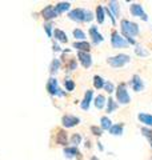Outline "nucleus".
<instances>
[{
    "instance_id": "8",
    "label": "nucleus",
    "mask_w": 152,
    "mask_h": 160,
    "mask_svg": "<svg viewBox=\"0 0 152 160\" xmlns=\"http://www.w3.org/2000/svg\"><path fill=\"white\" fill-rule=\"evenodd\" d=\"M79 123H80V119L73 116V115H64L62 119V124L65 128H72L75 126H78Z\"/></svg>"
},
{
    "instance_id": "1",
    "label": "nucleus",
    "mask_w": 152,
    "mask_h": 160,
    "mask_svg": "<svg viewBox=\"0 0 152 160\" xmlns=\"http://www.w3.org/2000/svg\"><path fill=\"white\" fill-rule=\"evenodd\" d=\"M120 28H121V33H123V38L127 40V42L129 43V46L132 44V46H136V42L134 36L139 33V26L136 23H132L129 22V20H125L123 19L120 22Z\"/></svg>"
},
{
    "instance_id": "9",
    "label": "nucleus",
    "mask_w": 152,
    "mask_h": 160,
    "mask_svg": "<svg viewBox=\"0 0 152 160\" xmlns=\"http://www.w3.org/2000/svg\"><path fill=\"white\" fill-rule=\"evenodd\" d=\"M89 36H91V39H92L94 46H98V44H100L101 42H104L103 35L99 32V29H98V27H96V26L89 27Z\"/></svg>"
},
{
    "instance_id": "10",
    "label": "nucleus",
    "mask_w": 152,
    "mask_h": 160,
    "mask_svg": "<svg viewBox=\"0 0 152 160\" xmlns=\"http://www.w3.org/2000/svg\"><path fill=\"white\" fill-rule=\"evenodd\" d=\"M78 59L84 68H89L92 66V58L88 52H78Z\"/></svg>"
},
{
    "instance_id": "23",
    "label": "nucleus",
    "mask_w": 152,
    "mask_h": 160,
    "mask_svg": "<svg viewBox=\"0 0 152 160\" xmlns=\"http://www.w3.org/2000/svg\"><path fill=\"white\" fill-rule=\"evenodd\" d=\"M111 127H112V122H111L107 116L100 118V128L101 129H104V131H109Z\"/></svg>"
},
{
    "instance_id": "35",
    "label": "nucleus",
    "mask_w": 152,
    "mask_h": 160,
    "mask_svg": "<svg viewBox=\"0 0 152 160\" xmlns=\"http://www.w3.org/2000/svg\"><path fill=\"white\" fill-rule=\"evenodd\" d=\"M91 131H92V133L95 135V136H101V133H103V129H101L100 127H96V126L91 127Z\"/></svg>"
},
{
    "instance_id": "3",
    "label": "nucleus",
    "mask_w": 152,
    "mask_h": 160,
    "mask_svg": "<svg viewBox=\"0 0 152 160\" xmlns=\"http://www.w3.org/2000/svg\"><path fill=\"white\" fill-rule=\"evenodd\" d=\"M116 100H118L120 104H128L131 102L129 93L127 91V86L124 83H120L118 88H116Z\"/></svg>"
},
{
    "instance_id": "30",
    "label": "nucleus",
    "mask_w": 152,
    "mask_h": 160,
    "mask_svg": "<svg viewBox=\"0 0 152 160\" xmlns=\"http://www.w3.org/2000/svg\"><path fill=\"white\" fill-rule=\"evenodd\" d=\"M80 143H82V136H80V133H73L72 138H71V144H72V147H78Z\"/></svg>"
},
{
    "instance_id": "13",
    "label": "nucleus",
    "mask_w": 152,
    "mask_h": 160,
    "mask_svg": "<svg viewBox=\"0 0 152 160\" xmlns=\"http://www.w3.org/2000/svg\"><path fill=\"white\" fill-rule=\"evenodd\" d=\"M42 16L45 20H52V19H55L58 16V13H56V11H55V8L52 6H47L42 11Z\"/></svg>"
},
{
    "instance_id": "18",
    "label": "nucleus",
    "mask_w": 152,
    "mask_h": 160,
    "mask_svg": "<svg viewBox=\"0 0 152 160\" xmlns=\"http://www.w3.org/2000/svg\"><path fill=\"white\" fill-rule=\"evenodd\" d=\"M96 20L99 24H103L105 20V8L103 6H98L96 7Z\"/></svg>"
},
{
    "instance_id": "37",
    "label": "nucleus",
    "mask_w": 152,
    "mask_h": 160,
    "mask_svg": "<svg viewBox=\"0 0 152 160\" xmlns=\"http://www.w3.org/2000/svg\"><path fill=\"white\" fill-rule=\"evenodd\" d=\"M94 19V13L89 11V9H87V13H85V22H91V20Z\"/></svg>"
},
{
    "instance_id": "40",
    "label": "nucleus",
    "mask_w": 152,
    "mask_h": 160,
    "mask_svg": "<svg viewBox=\"0 0 152 160\" xmlns=\"http://www.w3.org/2000/svg\"><path fill=\"white\" fill-rule=\"evenodd\" d=\"M91 160H99V159L96 158V156H92V158H91Z\"/></svg>"
},
{
    "instance_id": "12",
    "label": "nucleus",
    "mask_w": 152,
    "mask_h": 160,
    "mask_svg": "<svg viewBox=\"0 0 152 160\" xmlns=\"http://www.w3.org/2000/svg\"><path fill=\"white\" fill-rule=\"evenodd\" d=\"M92 98H94V91L88 89V91L85 92V95H84L82 103H80V107H82V109H84V111H88L89 106H91V102H92Z\"/></svg>"
},
{
    "instance_id": "14",
    "label": "nucleus",
    "mask_w": 152,
    "mask_h": 160,
    "mask_svg": "<svg viewBox=\"0 0 152 160\" xmlns=\"http://www.w3.org/2000/svg\"><path fill=\"white\" fill-rule=\"evenodd\" d=\"M73 48H76L79 52H88L91 49V44L88 42H76L73 43Z\"/></svg>"
},
{
    "instance_id": "25",
    "label": "nucleus",
    "mask_w": 152,
    "mask_h": 160,
    "mask_svg": "<svg viewBox=\"0 0 152 160\" xmlns=\"http://www.w3.org/2000/svg\"><path fill=\"white\" fill-rule=\"evenodd\" d=\"M118 103H115V100L112 99V98H109L108 100H107V113H112V112H115L116 109H118Z\"/></svg>"
},
{
    "instance_id": "16",
    "label": "nucleus",
    "mask_w": 152,
    "mask_h": 160,
    "mask_svg": "<svg viewBox=\"0 0 152 160\" xmlns=\"http://www.w3.org/2000/svg\"><path fill=\"white\" fill-rule=\"evenodd\" d=\"M138 118H139V120H140V123H143L144 126H147V127H152V115H149V113H144V112H140Z\"/></svg>"
},
{
    "instance_id": "33",
    "label": "nucleus",
    "mask_w": 152,
    "mask_h": 160,
    "mask_svg": "<svg viewBox=\"0 0 152 160\" xmlns=\"http://www.w3.org/2000/svg\"><path fill=\"white\" fill-rule=\"evenodd\" d=\"M44 31H45V33H47L48 38L53 36V33H52V24H51V23H45L44 24Z\"/></svg>"
},
{
    "instance_id": "28",
    "label": "nucleus",
    "mask_w": 152,
    "mask_h": 160,
    "mask_svg": "<svg viewBox=\"0 0 152 160\" xmlns=\"http://www.w3.org/2000/svg\"><path fill=\"white\" fill-rule=\"evenodd\" d=\"M104 79L99 76V75H96V76H94V86L96 89H100V88H103L104 87Z\"/></svg>"
},
{
    "instance_id": "6",
    "label": "nucleus",
    "mask_w": 152,
    "mask_h": 160,
    "mask_svg": "<svg viewBox=\"0 0 152 160\" xmlns=\"http://www.w3.org/2000/svg\"><path fill=\"white\" fill-rule=\"evenodd\" d=\"M111 44H112L114 48H124V47L129 46V43L127 42L123 36H120L116 31L112 32V36H111Z\"/></svg>"
},
{
    "instance_id": "22",
    "label": "nucleus",
    "mask_w": 152,
    "mask_h": 160,
    "mask_svg": "<svg viewBox=\"0 0 152 160\" xmlns=\"http://www.w3.org/2000/svg\"><path fill=\"white\" fill-rule=\"evenodd\" d=\"M94 103H95V107H96V108L101 109V108H104L105 104H107V99L104 98V95H98Z\"/></svg>"
},
{
    "instance_id": "34",
    "label": "nucleus",
    "mask_w": 152,
    "mask_h": 160,
    "mask_svg": "<svg viewBox=\"0 0 152 160\" xmlns=\"http://www.w3.org/2000/svg\"><path fill=\"white\" fill-rule=\"evenodd\" d=\"M103 88H104V91H107L108 93H112V92L115 91V86H114V84L111 83V82H105Z\"/></svg>"
},
{
    "instance_id": "19",
    "label": "nucleus",
    "mask_w": 152,
    "mask_h": 160,
    "mask_svg": "<svg viewBox=\"0 0 152 160\" xmlns=\"http://www.w3.org/2000/svg\"><path fill=\"white\" fill-rule=\"evenodd\" d=\"M53 38L58 40V42H60V43H67L68 42V39H67V35H65V32L64 31H62V29H59V28H56L53 31Z\"/></svg>"
},
{
    "instance_id": "29",
    "label": "nucleus",
    "mask_w": 152,
    "mask_h": 160,
    "mask_svg": "<svg viewBox=\"0 0 152 160\" xmlns=\"http://www.w3.org/2000/svg\"><path fill=\"white\" fill-rule=\"evenodd\" d=\"M59 68H60V60H59V59H53L52 63H51V67H49L51 73L55 75V73L59 71Z\"/></svg>"
},
{
    "instance_id": "15",
    "label": "nucleus",
    "mask_w": 152,
    "mask_h": 160,
    "mask_svg": "<svg viewBox=\"0 0 152 160\" xmlns=\"http://www.w3.org/2000/svg\"><path fill=\"white\" fill-rule=\"evenodd\" d=\"M123 129H124V124L118 123V124H114V126L109 128V133L114 135V136H120V135H123Z\"/></svg>"
},
{
    "instance_id": "20",
    "label": "nucleus",
    "mask_w": 152,
    "mask_h": 160,
    "mask_svg": "<svg viewBox=\"0 0 152 160\" xmlns=\"http://www.w3.org/2000/svg\"><path fill=\"white\" fill-rule=\"evenodd\" d=\"M56 142H58V144H60V146H65V144L68 143V136H67V132L63 131V129H60V131L58 132Z\"/></svg>"
},
{
    "instance_id": "38",
    "label": "nucleus",
    "mask_w": 152,
    "mask_h": 160,
    "mask_svg": "<svg viewBox=\"0 0 152 160\" xmlns=\"http://www.w3.org/2000/svg\"><path fill=\"white\" fill-rule=\"evenodd\" d=\"M53 51H55V52H60V51H62V48L59 47V44H56V43L53 44Z\"/></svg>"
},
{
    "instance_id": "39",
    "label": "nucleus",
    "mask_w": 152,
    "mask_h": 160,
    "mask_svg": "<svg viewBox=\"0 0 152 160\" xmlns=\"http://www.w3.org/2000/svg\"><path fill=\"white\" fill-rule=\"evenodd\" d=\"M98 147H99L100 151H103V146H101V143H100V142H98Z\"/></svg>"
},
{
    "instance_id": "24",
    "label": "nucleus",
    "mask_w": 152,
    "mask_h": 160,
    "mask_svg": "<svg viewBox=\"0 0 152 160\" xmlns=\"http://www.w3.org/2000/svg\"><path fill=\"white\" fill-rule=\"evenodd\" d=\"M78 153H79V151L76 147H65L64 148V155H65V158H68V159L75 158Z\"/></svg>"
},
{
    "instance_id": "2",
    "label": "nucleus",
    "mask_w": 152,
    "mask_h": 160,
    "mask_svg": "<svg viewBox=\"0 0 152 160\" xmlns=\"http://www.w3.org/2000/svg\"><path fill=\"white\" fill-rule=\"evenodd\" d=\"M107 63L112 68H121V67H124L127 63H129V56L128 55H124V53H119V55H116V56L108 58Z\"/></svg>"
},
{
    "instance_id": "36",
    "label": "nucleus",
    "mask_w": 152,
    "mask_h": 160,
    "mask_svg": "<svg viewBox=\"0 0 152 160\" xmlns=\"http://www.w3.org/2000/svg\"><path fill=\"white\" fill-rule=\"evenodd\" d=\"M67 69H68V71H73V69H76V62H75V60H71L69 64L67 66Z\"/></svg>"
},
{
    "instance_id": "5",
    "label": "nucleus",
    "mask_w": 152,
    "mask_h": 160,
    "mask_svg": "<svg viewBox=\"0 0 152 160\" xmlns=\"http://www.w3.org/2000/svg\"><path fill=\"white\" fill-rule=\"evenodd\" d=\"M129 12H131V15H132V16H138V18H140L141 20H144V22H147V20H148V15L144 12L143 6H141V4H139V3L131 4Z\"/></svg>"
},
{
    "instance_id": "21",
    "label": "nucleus",
    "mask_w": 152,
    "mask_h": 160,
    "mask_svg": "<svg viewBox=\"0 0 152 160\" xmlns=\"http://www.w3.org/2000/svg\"><path fill=\"white\" fill-rule=\"evenodd\" d=\"M119 9H120V7H119V3L118 2H109V4H108V11L112 13V16L115 19L119 16Z\"/></svg>"
},
{
    "instance_id": "26",
    "label": "nucleus",
    "mask_w": 152,
    "mask_h": 160,
    "mask_svg": "<svg viewBox=\"0 0 152 160\" xmlns=\"http://www.w3.org/2000/svg\"><path fill=\"white\" fill-rule=\"evenodd\" d=\"M73 38L78 39L79 42H85V33L83 29H80V28L73 29Z\"/></svg>"
},
{
    "instance_id": "31",
    "label": "nucleus",
    "mask_w": 152,
    "mask_h": 160,
    "mask_svg": "<svg viewBox=\"0 0 152 160\" xmlns=\"http://www.w3.org/2000/svg\"><path fill=\"white\" fill-rule=\"evenodd\" d=\"M64 87H65V89H67L68 92L73 91V89H75V82H73V80H71V79H65Z\"/></svg>"
},
{
    "instance_id": "7",
    "label": "nucleus",
    "mask_w": 152,
    "mask_h": 160,
    "mask_svg": "<svg viewBox=\"0 0 152 160\" xmlns=\"http://www.w3.org/2000/svg\"><path fill=\"white\" fill-rule=\"evenodd\" d=\"M85 13H87V9L84 8H75L72 9L69 13H68V18L73 22H78V23H82L85 22Z\"/></svg>"
},
{
    "instance_id": "4",
    "label": "nucleus",
    "mask_w": 152,
    "mask_h": 160,
    "mask_svg": "<svg viewBox=\"0 0 152 160\" xmlns=\"http://www.w3.org/2000/svg\"><path fill=\"white\" fill-rule=\"evenodd\" d=\"M47 91H48L49 95H52V96H60V98H63L64 95H65L62 91V89L59 88L58 79H55V78H51L48 80V83H47Z\"/></svg>"
},
{
    "instance_id": "27",
    "label": "nucleus",
    "mask_w": 152,
    "mask_h": 160,
    "mask_svg": "<svg viewBox=\"0 0 152 160\" xmlns=\"http://www.w3.org/2000/svg\"><path fill=\"white\" fill-rule=\"evenodd\" d=\"M141 133H143L144 138H147V140L149 142V146L152 148V129H149L148 127H143L141 128Z\"/></svg>"
},
{
    "instance_id": "17",
    "label": "nucleus",
    "mask_w": 152,
    "mask_h": 160,
    "mask_svg": "<svg viewBox=\"0 0 152 160\" xmlns=\"http://www.w3.org/2000/svg\"><path fill=\"white\" fill-rule=\"evenodd\" d=\"M53 8H55V11H56V13L60 15V13H63V12H67V11H68V9L71 8V3H68V2L58 3Z\"/></svg>"
},
{
    "instance_id": "32",
    "label": "nucleus",
    "mask_w": 152,
    "mask_h": 160,
    "mask_svg": "<svg viewBox=\"0 0 152 160\" xmlns=\"http://www.w3.org/2000/svg\"><path fill=\"white\" fill-rule=\"evenodd\" d=\"M135 53H136V55H139V56H141V58H145V56H148V52H147V51H144V49H143V47L138 46V44H136V48H135Z\"/></svg>"
},
{
    "instance_id": "11",
    "label": "nucleus",
    "mask_w": 152,
    "mask_h": 160,
    "mask_svg": "<svg viewBox=\"0 0 152 160\" xmlns=\"http://www.w3.org/2000/svg\"><path fill=\"white\" fill-rule=\"evenodd\" d=\"M131 86H132L135 92H141L144 89V83L139 75H134L132 80H131Z\"/></svg>"
}]
</instances>
